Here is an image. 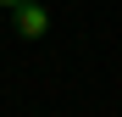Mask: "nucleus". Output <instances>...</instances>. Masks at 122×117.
I'll use <instances>...</instances> for the list:
<instances>
[{"mask_svg":"<svg viewBox=\"0 0 122 117\" xmlns=\"http://www.w3.org/2000/svg\"><path fill=\"white\" fill-rule=\"evenodd\" d=\"M11 28L22 33V39H39V33L50 28V11L39 6V0H17V6H11Z\"/></svg>","mask_w":122,"mask_h":117,"instance_id":"1","label":"nucleus"},{"mask_svg":"<svg viewBox=\"0 0 122 117\" xmlns=\"http://www.w3.org/2000/svg\"><path fill=\"white\" fill-rule=\"evenodd\" d=\"M0 6H6V11H11V6H17V0H0Z\"/></svg>","mask_w":122,"mask_h":117,"instance_id":"2","label":"nucleus"}]
</instances>
